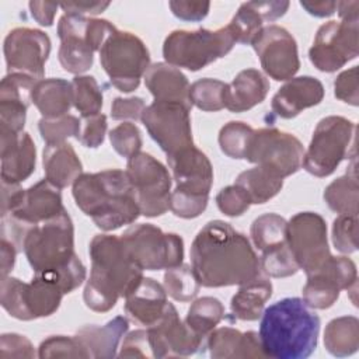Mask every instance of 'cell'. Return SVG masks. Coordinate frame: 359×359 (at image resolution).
Segmentation results:
<instances>
[{"mask_svg": "<svg viewBox=\"0 0 359 359\" xmlns=\"http://www.w3.org/2000/svg\"><path fill=\"white\" fill-rule=\"evenodd\" d=\"M191 266L205 287L244 285L262 275L250 240L223 220L206 223L191 245Z\"/></svg>", "mask_w": 359, "mask_h": 359, "instance_id": "6da1fadb", "label": "cell"}, {"mask_svg": "<svg viewBox=\"0 0 359 359\" xmlns=\"http://www.w3.org/2000/svg\"><path fill=\"white\" fill-rule=\"evenodd\" d=\"M91 258L90 278L83 299L97 313L109 311L119 297H126L143 279V269L128 252L121 237L97 234L88 248Z\"/></svg>", "mask_w": 359, "mask_h": 359, "instance_id": "7a4b0ae2", "label": "cell"}, {"mask_svg": "<svg viewBox=\"0 0 359 359\" xmlns=\"http://www.w3.org/2000/svg\"><path fill=\"white\" fill-rule=\"evenodd\" d=\"M320 317L300 297H285L261 314L259 342L265 356L306 359L317 348Z\"/></svg>", "mask_w": 359, "mask_h": 359, "instance_id": "3957f363", "label": "cell"}, {"mask_svg": "<svg viewBox=\"0 0 359 359\" xmlns=\"http://www.w3.org/2000/svg\"><path fill=\"white\" fill-rule=\"evenodd\" d=\"M72 192L79 209L104 231L130 224L140 216L126 171L83 172L73 182Z\"/></svg>", "mask_w": 359, "mask_h": 359, "instance_id": "277c9868", "label": "cell"}, {"mask_svg": "<svg viewBox=\"0 0 359 359\" xmlns=\"http://www.w3.org/2000/svg\"><path fill=\"white\" fill-rule=\"evenodd\" d=\"M115 31L108 20L63 14L57 22L60 39L57 57L62 67L76 76L87 72L93 66L94 52L100 50L104 41Z\"/></svg>", "mask_w": 359, "mask_h": 359, "instance_id": "5b68a950", "label": "cell"}, {"mask_svg": "<svg viewBox=\"0 0 359 359\" xmlns=\"http://www.w3.org/2000/svg\"><path fill=\"white\" fill-rule=\"evenodd\" d=\"M63 296L65 292L53 272H34L28 283L4 276L0 283L3 309L22 321L52 316L59 309Z\"/></svg>", "mask_w": 359, "mask_h": 359, "instance_id": "8992f818", "label": "cell"}, {"mask_svg": "<svg viewBox=\"0 0 359 359\" xmlns=\"http://www.w3.org/2000/svg\"><path fill=\"white\" fill-rule=\"evenodd\" d=\"M22 251L34 272H55L65 268L77 255L74 227L67 210L31 226L24 236Z\"/></svg>", "mask_w": 359, "mask_h": 359, "instance_id": "52a82bcc", "label": "cell"}, {"mask_svg": "<svg viewBox=\"0 0 359 359\" xmlns=\"http://www.w3.org/2000/svg\"><path fill=\"white\" fill-rule=\"evenodd\" d=\"M234 43L227 25L215 31L175 29L164 39L163 56L168 65L198 72L226 56Z\"/></svg>", "mask_w": 359, "mask_h": 359, "instance_id": "ba28073f", "label": "cell"}, {"mask_svg": "<svg viewBox=\"0 0 359 359\" xmlns=\"http://www.w3.org/2000/svg\"><path fill=\"white\" fill-rule=\"evenodd\" d=\"M355 123L344 116L330 115L323 118L310 140L309 149L303 156V168L314 177L331 175L342 160L351 156L356 157L355 153Z\"/></svg>", "mask_w": 359, "mask_h": 359, "instance_id": "9c48e42d", "label": "cell"}, {"mask_svg": "<svg viewBox=\"0 0 359 359\" xmlns=\"http://www.w3.org/2000/svg\"><path fill=\"white\" fill-rule=\"evenodd\" d=\"M100 62L109 81L122 93H130L150 67V53L143 41L132 32L116 29L102 43Z\"/></svg>", "mask_w": 359, "mask_h": 359, "instance_id": "30bf717a", "label": "cell"}, {"mask_svg": "<svg viewBox=\"0 0 359 359\" xmlns=\"http://www.w3.org/2000/svg\"><path fill=\"white\" fill-rule=\"evenodd\" d=\"M121 240L143 271L170 269L182 264V238L175 233H164L150 223L130 226L123 231Z\"/></svg>", "mask_w": 359, "mask_h": 359, "instance_id": "8fae6325", "label": "cell"}, {"mask_svg": "<svg viewBox=\"0 0 359 359\" xmlns=\"http://www.w3.org/2000/svg\"><path fill=\"white\" fill-rule=\"evenodd\" d=\"M125 171L133 187L140 215L157 217L170 209L172 180L157 158L140 151L128 158Z\"/></svg>", "mask_w": 359, "mask_h": 359, "instance_id": "7c38bea8", "label": "cell"}, {"mask_svg": "<svg viewBox=\"0 0 359 359\" xmlns=\"http://www.w3.org/2000/svg\"><path fill=\"white\" fill-rule=\"evenodd\" d=\"M303 156V144L296 136L276 128H262L254 129L244 158L285 178L300 170Z\"/></svg>", "mask_w": 359, "mask_h": 359, "instance_id": "4fadbf2b", "label": "cell"}, {"mask_svg": "<svg viewBox=\"0 0 359 359\" xmlns=\"http://www.w3.org/2000/svg\"><path fill=\"white\" fill-rule=\"evenodd\" d=\"M189 112L191 107L167 101H153L144 108L140 119L167 157L195 146Z\"/></svg>", "mask_w": 359, "mask_h": 359, "instance_id": "5bb4252c", "label": "cell"}, {"mask_svg": "<svg viewBox=\"0 0 359 359\" xmlns=\"http://www.w3.org/2000/svg\"><path fill=\"white\" fill-rule=\"evenodd\" d=\"M286 244L306 275L316 272L331 257L327 223L321 215L314 212L296 213L287 222Z\"/></svg>", "mask_w": 359, "mask_h": 359, "instance_id": "9a60e30c", "label": "cell"}, {"mask_svg": "<svg viewBox=\"0 0 359 359\" xmlns=\"http://www.w3.org/2000/svg\"><path fill=\"white\" fill-rule=\"evenodd\" d=\"M359 53V22L328 21L323 24L309 49V59L316 69L334 73Z\"/></svg>", "mask_w": 359, "mask_h": 359, "instance_id": "2e32d148", "label": "cell"}, {"mask_svg": "<svg viewBox=\"0 0 359 359\" xmlns=\"http://www.w3.org/2000/svg\"><path fill=\"white\" fill-rule=\"evenodd\" d=\"M3 50L7 73L43 79L45 63L50 53V39L43 31L28 27L14 28L4 38Z\"/></svg>", "mask_w": 359, "mask_h": 359, "instance_id": "e0dca14e", "label": "cell"}, {"mask_svg": "<svg viewBox=\"0 0 359 359\" xmlns=\"http://www.w3.org/2000/svg\"><path fill=\"white\" fill-rule=\"evenodd\" d=\"M251 45L266 76L276 81H287L294 77L300 67V59L296 39L286 28L275 24L264 27Z\"/></svg>", "mask_w": 359, "mask_h": 359, "instance_id": "ac0fdd59", "label": "cell"}, {"mask_svg": "<svg viewBox=\"0 0 359 359\" xmlns=\"http://www.w3.org/2000/svg\"><path fill=\"white\" fill-rule=\"evenodd\" d=\"M358 285L356 265L348 257H330L321 268L307 275L303 287V300L310 309H330L342 289Z\"/></svg>", "mask_w": 359, "mask_h": 359, "instance_id": "d6986e66", "label": "cell"}, {"mask_svg": "<svg viewBox=\"0 0 359 359\" xmlns=\"http://www.w3.org/2000/svg\"><path fill=\"white\" fill-rule=\"evenodd\" d=\"M153 358L191 356L203 348L205 339L181 321L175 307L168 303L164 314L147 327Z\"/></svg>", "mask_w": 359, "mask_h": 359, "instance_id": "ffe728a7", "label": "cell"}, {"mask_svg": "<svg viewBox=\"0 0 359 359\" xmlns=\"http://www.w3.org/2000/svg\"><path fill=\"white\" fill-rule=\"evenodd\" d=\"M38 80L22 73H7L0 83V130L21 133L31 93Z\"/></svg>", "mask_w": 359, "mask_h": 359, "instance_id": "44dd1931", "label": "cell"}, {"mask_svg": "<svg viewBox=\"0 0 359 359\" xmlns=\"http://www.w3.org/2000/svg\"><path fill=\"white\" fill-rule=\"evenodd\" d=\"M1 182L21 184L35 170L36 149L29 133L0 130Z\"/></svg>", "mask_w": 359, "mask_h": 359, "instance_id": "7402d4cb", "label": "cell"}, {"mask_svg": "<svg viewBox=\"0 0 359 359\" xmlns=\"http://www.w3.org/2000/svg\"><path fill=\"white\" fill-rule=\"evenodd\" d=\"M65 209L60 188L46 178L24 189L18 206L8 215L27 226H35L59 216Z\"/></svg>", "mask_w": 359, "mask_h": 359, "instance_id": "603a6c76", "label": "cell"}, {"mask_svg": "<svg viewBox=\"0 0 359 359\" xmlns=\"http://www.w3.org/2000/svg\"><path fill=\"white\" fill-rule=\"evenodd\" d=\"M177 189L209 195L213 184V168L208 156L196 146H191L167 157Z\"/></svg>", "mask_w": 359, "mask_h": 359, "instance_id": "cb8c5ba5", "label": "cell"}, {"mask_svg": "<svg viewBox=\"0 0 359 359\" xmlns=\"http://www.w3.org/2000/svg\"><path fill=\"white\" fill-rule=\"evenodd\" d=\"M324 98L323 83L311 76L287 80L272 97V111L283 119H292L302 111L318 105Z\"/></svg>", "mask_w": 359, "mask_h": 359, "instance_id": "d4e9b609", "label": "cell"}, {"mask_svg": "<svg viewBox=\"0 0 359 359\" xmlns=\"http://www.w3.org/2000/svg\"><path fill=\"white\" fill-rule=\"evenodd\" d=\"M168 306L167 292L153 278H144L125 297V313L128 317L140 324L150 327L165 311Z\"/></svg>", "mask_w": 359, "mask_h": 359, "instance_id": "484cf974", "label": "cell"}, {"mask_svg": "<svg viewBox=\"0 0 359 359\" xmlns=\"http://www.w3.org/2000/svg\"><path fill=\"white\" fill-rule=\"evenodd\" d=\"M213 359L264 358L258 332H241L231 327L215 328L203 342Z\"/></svg>", "mask_w": 359, "mask_h": 359, "instance_id": "4316f807", "label": "cell"}, {"mask_svg": "<svg viewBox=\"0 0 359 359\" xmlns=\"http://www.w3.org/2000/svg\"><path fill=\"white\" fill-rule=\"evenodd\" d=\"M144 84L154 101L180 102L192 107L189 102V83L187 76L175 66L158 62L144 73Z\"/></svg>", "mask_w": 359, "mask_h": 359, "instance_id": "83f0119b", "label": "cell"}, {"mask_svg": "<svg viewBox=\"0 0 359 359\" xmlns=\"http://www.w3.org/2000/svg\"><path fill=\"white\" fill-rule=\"evenodd\" d=\"M269 91L268 79L257 69L241 70L224 88V108L244 112L261 104Z\"/></svg>", "mask_w": 359, "mask_h": 359, "instance_id": "f1b7e54d", "label": "cell"}, {"mask_svg": "<svg viewBox=\"0 0 359 359\" xmlns=\"http://www.w3.org/2000/svg\"><path fill=\"white\" fill-rule=\"evenodd\" d=\"M129 328L123 316H116L105 325H84L76 332V338L86 348L90 358H112L116 348Z\"/></svg>", "mask_w": 359, "mask_h": 359, "instance_id": "f546056e", "label": "cell"}, {"mask_svg": "<svg viewBox=\"0 0 359 359\" xmlns=\"http://www.w3.org/2000/svg\"><path fill=\"white\" fill-rule=\"evenodd\" d=\"M45 178L57 188H66L81 174L83 165L70 143L46 144L42 154Z\"/></svg>", "mask_w": 359, "mask_h": 359, "instance_id": "4dcf8cb0", "label": "cell"}, {"mask_svg": "<svg viewBox=\"0 0 359 359\" xmlns=\"http://www.w3.org/2000/svg\"><path fill=\"white\" fill-rule=\"evenodd\" d=\"M31 101L42 118L63 116L73 105L72 83L55 77L38 80L32 88Z\"/></svg>", "mask_w": 359, "mask_h": 359, "instance_id": "1f68e13d", "label": "cell"}, {"mask_svg": "<svg viewBox=\"0 0 359 359\" xmlns=\"http://www.w3.org/2000/svg\"><path fill=\"white\" fill-rule=\"evenodd\" d=\"M272 296V283L266 275H259L240 286L231 297L230 309L234 318L241 321H255L261 317L268 299Z\"/></svg>", "mask_w": 359, "mask_h": 359, "instance_id": "d6a6232c", "label": "cell"}, {"mask_svg": "<svg viewBox=\"0 0 359 359\" xmlns=\"http://www.w3.org/2000/svg\"><path fill=\"white\" fill-rule=\"evenodd\" d=\"M324 201L328 208L338 215L358 216L359 185L356 174V157L352 158L346 174L334 180L324 189Z\"/></svg>", "mask_w": 359, "mask_h": 359, "instance_id": "836d02e7", "label": "cell"}, {"mask_svg": "<svg viewBox=\"0 0 359 359\" xmlns=\"http://www.w3.org/2000/svg\"><path fill=\"white\" fill-rule=\"evenodd\" d=\"M324 345L337 358L355 353L359 348V320L353 316L331 320L324 331Z\"/></svg>", "mask_w": 359, "mask_h": 359, "instance_id": "e575fe53", "label": "cell"}, {"mask_svg": "<svg viewBox=\"0 0 359 359\" xmlns=\"http://www.w3.org/2000/svg\"><path fill=\"white\" fill-rule=\"evenodd\" d=\"M234 184L247 192L251 205H261L279 194L283 187V178L257 165L240 172Z\"/></svg>", "mask_w": 359, "mask_h": 359, "instance_id": "d590c367", "label": "cell"}, {"mask_svg": "<svg viewBox=\"0 0 359 359\" xmlns=\"http://www.w3.org/2000/svg\"><path fill=\"white\" fill-rule=\"evenodd\" d=\"M223 317L224 307L222 302L212 296H203L194 299L184 321L196 335L205 339L223 320Z\"/></svg>", "mask_w": 359, "mask_h": 359, "instance_id": "8d00e7d4", "label": "cell"}, {"mask_svg": "<svg viewBox=\"0 0 359 359\" xmlns=\"http://www.w3.org/2000/svg\"><path fill=\"white\" fill-rule=\"evenodd\" d=\"M287 222L276 213H265L251 224V240L259 251H268L286 244Z\"/></svg>", "mask_w": 359, "mask_h": 359, "instance_id": "74e56055", "label": "cell"}, {"mask_svg": "<svg viewBox=\"0 0 359 359\" xmlns=\"http://www.w3.org/2000/svg\"><path fill=\"white\" fill-rule=\"evenodd\" d=\"M164 289L177 302L194 300L201 289V283L191 265L181 264L170 268L164 273Z\"/></svg>", "mask_w": 359, "mask_h": 359, "instance_id": "f35d334b", "label": "cell"}, {"mask_svg": "<svg viewBox=\"0 0 359 359\" xmlns=\"http://www.w3.org/2000/svg\"><path fill=\"white\" fill-rule=\"evenodd\" d=\"M72 98L81 118L100 114L102 108V91L93 76H76L72 80Z\"/></svg>", "mask_w": 359, "mask_h": 359, "instance_id": "ab89813d", "label": "cell"}, {"mask_svg": "<svg viewBox=\"0 0 359 359\" xmlns=\"http://www.w3.org/2000/svg\"><path fill=\"white\" fill-rule=\"evenodd\" d=\"M226 83L216 79H201L189 86V102L206 112H216L224 108Z\"/></svg>", "mask_w": 359, "mask_h": 359, "instance_id": "60d3db41", "label": "cell"}, {"mask_svg": "<svg viewBox=\"0 0 359 359\" xmlns=\"http://www.w3.org/2000/svg\"><path fill=\"white\" fill-rule=\"evenodd\" d=\"M264 20L254 8L252 1L243 3L238 11L231 18L227 28L234 39V42L241 45H251L257 35L261 32Z\"/></svg>", "mask_w": 359, "mask_h": 359, "instance_id": "b9f144b4", "label": "cell"}, {"mask_svg": "<svg viewBox=\"0 0 359 359\" xmlns=\"http://www.w3.org/2000/svg\"><path fill=\"white\" fill-rule=\"evenodd\" d=\"M252 132L254 129L241 121L227 122L219 132L220 150L230 158H244Z\"/></svg>", "mask_w": 359, "mask_h": 359, "instance_id": "7bdbcfd3", "label": "cell"}, {"mask_svg": "<svg viewBox=\"0 0 359 359\" xmlns=\"http://www.w3.org/2000/svg\"><path fill=\"white\" fill-rule=\"evenodd\" d=\"M38 129L46 144L63 143L69 137L77 139L80 132V119L70 114L57 118H41Z\"/></svg>", "mask_w": 359, "mask_h": 359, "instance_id": "ee69618b", "label": "cell"}, {"mask_svg": "<svg viewBox=\"0 0 359 359\" xmlns=\"http://www.w3.org/2000/svg\"><path fill=\"white\" fill-rule=\"evenodd\" d=\"M259 265L262 273L272 278H287L300 269L287 244L264 251L259 258Z\"/></svg>", "mask_w": 359, "mask_h": 359, "instance_id": "f6af8a7d", "label": "cell"}, {"mask_svg": "<svg viewBox=\"0 0 359 359\" xmlns=\"http://www.w3.org/2000/svg\"><path fill=\"white\" fill-rule=\"evenodd\" d=\"M41 359L48 358H90L86 348L76 337L53 335L41 342L38 348Z\"/></svg>", "mask_w": 359, "mask_h": 359, "instance_id": "bcb514c9", "label": "cell"}, {"mask_svg": "<svg viewBox=\"0 0 359 359\" xmlns=\"http://www.w3.org/2000/svg\"><path fill=\"white\" fill-rule=\"evenodd\" d=\"M109 142L114 150L125 157L130 158L140 153L142 135L139 128L132 122H122L109 132Z\"/></svg>", "mask_w": 359, "mask_h": 359, "instance_id": "7dc6e473", "label": "cell"}, {"mask_svg": "<svg viewBox=\"0 0 359 359\" xmlns=\"http://www.w3.org/2000/svg\"><path fill=\"white\" fill-rule=\"evenodd\" d=\"M332 244L342 254L358 250V216L338 215L332 223Z\"/></svg>", "mask_w": 359, "mask_h": 359, "instance_id": "c3c4849f", "label": "cell"}, {"mask_svg": "<svg viewBox=\"0 0 359 359\" xmlns=\"http://www.w3.org/2000/svg\"><path fill=\"white\" fill-rule=\"evenodd\" d=\"M209 195L192 194L181 189H174L170 198V210L182 219L198 217L208 206Z\"/></svg>", "mask_w": 359, "mask_h": 359, "instance_id": "681fc988", "label": "cell"}, {"mask_svg": "<svg viewBox=\"0 0 359 359\" xmlns=\"http://www.w3.org/2000/svg\"><path fill=\"white\" fill-rule=\"evenodd\" d=\"M216 205L219 210L226 216L236 217V216H241L245 210H248L251 201L247 192L241 187L233 184L223 188L216 195Z\"/></svg>", "mask_w": 359, "mask_h": 359, "instance_id": "f907efd6", "label": "cell"}, {"mask_svg": "<svg viewBox=\"0 0 359 359\" xmlns=\"http://www.w3.org/2000/svg\"><path fill=\"white\" fill-rule=\"evenodd\" d=\"M107 116L104 114H97L80 119V132L77 140L90 149H97L102 144L107 133Z\"/></svg>", "mask_w": 359, "mask_h": 359, "instance_id": "816d5d0a", "label": "cell"}, {"mask_svg": "<svg viewBox=\"0 0 359 359\" xmlns=\"http://www.w3.org/2000/svg\"><path fill=\"white\" fill-rule=\"evenodd\" d=\"M334 95L356 107L359 104V90H358V66L339 73L334 81Z\"/></svg>", "mask_w": 359, "mask_h": 359, "instance_id": "f5cc1de1", "label": "cell"}, {"mask_svg": "<svg viewBox=\"0 0 359 359\" xmlns=\"http://www.w3.org/2000/svg\"><path fill=\"white\" fill-rule=\"evenodd\" d=\"M34 345L28 338L20 334L7 332L0 338V358H34Z\"/></svg>", "mask_w": 359, "mask_h": 359, "instance_id": "db71d44e", "label": "cell"}, {"mask_svg": "<svg viewBox=\"0 0 359 359\" xmlns=\"http://www.w3.org/2000/svg\"><path fill=\"white\" fill-rule=\"evenodd\" d=\"M121 358H153L149 334L147 330H135L129 332L123 342L121 352L118 353Z\"/></svg>", "mask_w": 359, "mask_h": 359, "instance_id": "11a10c76", "label": "cell"}, {"mask_svg": "<svg viewBox=\"0 0 359 359\" xmlns=\"http://www.w3.org/2000/svg\"><path fill=\"white\" fill-rule=\"evenodd\" d=\"M144 108H146L144 101L140 97H129V98L116 97L111 104V118L115 121H123V119L136 121L142 118Z\"/></svg>", "mask_w": 359, "mask_h": 359, "instance_id": "9f6ffc18", "label": "cell"}, {"mask_svg": "<svg viewBox=\"0 0 359 359\" xmlns=\"http://www.w3.org/2000/svg\"><path fill=\"white\" fill-rule=\"evenodd\" d=\"M171 13L182 21H202L210 8L209 1H182L174 0L168 3Z\"/></svg>", "mask_w": 359, "mask_h": 359, "instance_id": "6f0895ef", "label": "cell"}, {"mask_svg": "<svg viewBox=\"0 0 359 359\" xmlns=\"http://www.w3.org/2000/svg\"><path fill=\"white\" fill-rule=\"evenodd\" d=\"M109 6L108 1H69L62 3L59 7L65 11V14H76V15H86V14H100Z\"/></svg>", "mask_w": 359, "mask_h": 359, "instance_id": "680465c9", "label": "cell"}, {"mask_svg": "<svg viewBox=\"0 0 359 359\" xmlns=\"http://www.w3.org/2000/svg\"><path fill=\"white\" fill-rule=\"evenodd\" d=\"M32 18L42 27H50L55 20L59 4L48 1H29L28 3Z\"/></svg>", "mask_w": 359, "mask_h": 359, "instance_id": "91938a15", "label": "cell"}, {"mask_svg": "<svg viewBox=\"0 0 359 359\" xmlns=\"http://www.w3.org/2000/svg\"><path fill=\"white\" fill-rule=\"evenodd\" d=\"M254 8L264 21H275L285 15L289 8V1H252Z\"/></svg>", "mask_w": 359, "mask_h": 359, "instance_id": "94428289", "label": "cell"}, {"mask_svg": "<svg viewBox=\"0 0 359 359\" xmlns=\"http://www.w3.org/2000/svg\"><path fill=\"white\" fill-rule=\"evenodd\" d=\"M0 251H1V278H4V276H8V273L14 268L18 248L11 241L1 238Z\"/></svg>", "mask_w": 359, "mask_h": 359, "instance_id": "6125c7cd", "label": "cell"}, {"mask_svg": "<svg viewBox=\"0 0 359 359\" xmlns=\"http://www.w3.org/2000/svg\"><path fill=\"white\" fill-rule=\"evenodd\" d=\"M300 6L311 15L324 18L330 17L337 11V1H325V0H318V1H300Z\"/></svg>", "mask_w": 359, "mask_h": 359, "instance_id": "be15d7a7", "label": "cell"}, {"mask_svg": "<svg viewBox=\"0 0 359 359\" xmlns=\"http://www.w3.org/2000/svg\"><path fill=\"white\" fill-rule=\"evenodd\" d=\"M337 11L341 21H359V1H337Z\"/></svg>", "mask_w": 359, "mask_h": 359, "instance_id": "e7e4bbea", "label": "cell"}]
</instances>
